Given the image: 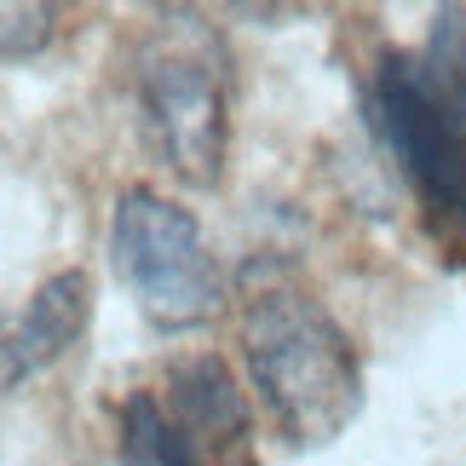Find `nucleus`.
<instances>
[{"label": "nucleus", "mask_w": 466, "mask_h": 466, "mask_svg": "<svg viewBox=\"0 0 466 466\" xmlns=\"http://www.w3.org/2000/svg\"><path fill=\"white\" fill-rule=\"evenodd\" d=\"M242 386L219 357H178L161 386L121 403V466H248Z\"/></svg>", "instance_id": "nucleus-4"}, {"label": "nucleus", "mask_w": 466, "mask_h": 466, "mask_svg": "<svg viewBox=\"0 0 466 466\" xmlns=\"http://www.w3.org/2000/svg\"><path fill=\"white\" fill-rule=\"evenodd\" d=\"M133 116L145 150L185 185H219L230 133V52L202 12L167 6L133 46Z\"/></svg>", "instance_id": "nucleus-3"}, {"label": "nucleus", "mask_w": 466, "mask_h": 466, "mask_svg": "<svg viewBox=\"0 0 466 466\" xmlns=\"http://www.w3.org/2000/svg\"><path fill=\"white\" fill-rule=\"evenodd\" d=\"M374 127L443 248H466V35L438 17L432 41L374 69Z\"/></svg>", "instance_id": "nucleus-1"}, {"label": "nucleus", "mask_w": 466, "mask_h": 466, "mask_svg": "<svg viewBox=\"0 0 466 466\" xmlns=\"http://www.w3.org/2000/svg\"><path fill=\"white\" fill-rule=\"evenodd\" d=\"M110 265L156 329H202L225 306V277L202 242L196 213L145 185L116 196Z\"/></svg>", "instance_id": "nucleus-5"}, {"label": "nucleus", "mask_w": 466, "mask_h": 466, "mask_svg": "<svg viewBox=\"0 0 466 466\" xmlns=\"http://www.w3.org/2000/svg\"><path fill=\"white\" fill-rule=\"evenodd\" d=\"M86 311H93V277L81 271H58L35 289L29 311L12 322L6 334V386H24L29 374H41L52 357H64L76 346V334L86 329Z\"/></svg>", "instance_id": "nucleus-6"}, {"label": "nucleus", "mask_w": 466, "mask_h": 466, "mask_svg": "<svg viewBox=\"0 0 466 466\" xmlns=\"http://www.w3.org/2000/svg\"><path fill=\"white\" fill-rule=\"evenodd\" d=\"M0 17H6V24H0V35H6V64H17V58H29V52H41L46 46V35H52V6H41V0H35V6H24V0H6V6H0Z\"/></svg>", "instance_id": "nucleus-7"}, {"label": "nucleus", "mask_w": 466, "mask_h": 466, "mask_svg": "<svg viewBox=\"0 0 466 466\" xmlns=\"http://www.w3.org/2000/svg\"><path fill=\"white\" fill-rule=\"evenodd\" d=\"M242 357L289 443H329L363 409L351 334L294 282H265L242 299Z\"/></svg>", "instance_id": "nucleus-2"}]
</instances>
